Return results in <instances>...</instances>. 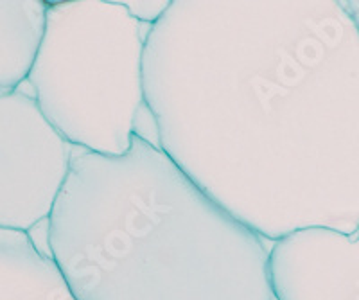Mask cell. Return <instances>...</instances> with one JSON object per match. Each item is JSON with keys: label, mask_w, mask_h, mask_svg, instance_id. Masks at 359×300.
<instances>
[{"label": "cell", "mask_w": 359, "mask_h": 300, "mask_svg": "<svg viewBox=\"0 0 359 300\" xmlns=\"http://www.w3.org/2000/svg\"><path fill=\"white\" fill-rule=\"evenodd\" d=\"M156 146L264 241L359 226V31L336 0H175L147 31Z\"/></svg>", "instance_id": "6da1fadb"}, {"label": "cell", "mask_w": 359, "mask_h": 300, "mask_svg": "<svg viewBox=\"0 0 359 300\" xmlns=\"http://www.w3.org/2000/svg\"><path fill=\"white\" fill-rule=\"evenodd\" d=\"M0 300H76L53 257L25 232L0 229Z\"/></svg>", "instance_id": "8992f818"}, {"label": "cell", "mask_w": 359, "mask_h": 300, "mask_svg": "<svg viewBox=\"0 0 359 300\" xmlns=\"http://www.w3.org/2000/svg\"><path fill=\"white\" fill-rule=\"evenodd\" d=\"M354 234H355V236H358V238H359V226H358V231H355V232H354Z\"/></svg>", "instance_id": "9c48e42d"}, {"label": "cell", "mask_w": 359, "mask_h": 300, "mask_svg": "<svg viewBox=\"0 0 359 300\" xmlns=\"http://www.w3.org/2000/svg\"><path fill=\"white\" fill-rule=\"evenodd\" d=\"M268 280L273 300H359V238L307 226L271 243Z\"/></svg>", "instance_id": "5b68a950"}, {"label": "cell", "mask_w": 359, "mask_h": 300, "mask_svg": "<svg viewBox=\"0 0 359 300\" xmlns=\"http://www.w3.org/2000/svg\"><path fill=\"white\" fill-rule=\"evenodd\" d=\"M264 239L156 142L76 149L49 218V254L76 300H273Z\"/></svg>", "instance_id": "7a4b0ae2"}, {"label": "cell", "mask_w": 359, "mask_h": 300, "mask_svg": "<svg viewBox=\"0 0 359 300\" xmlns=\"http://www.w3.org/2000/svg\"><path fill=\"white\" fill-rule=\"evenodd\" d=\"M76 149L31 94L0 90V229L29 232L49 221Z\"/></svg>", "instance_id": "277c9868"}, {"label": "cell", "mask_w": 359, "mask_h": 300, "mask_svg": "<svg viewBox=\"0 0 359 300\" xmlns=\"http://www.w3.org/2000/svg\"><path fill=\"white\" fill-rule=\"evenodd\" d=\"M118 2L139 24L149 25V29L165 17V13L172 4L169 0H118Z\"/></svg>", "instance_id": "52a82bcc"}, {"label": "cell", "mask_w": 359, "mask_h": 300, "mask_svg": "<svg viewBox=\"0 0 359 300\" xmlns=\"http://www.w3.org/2000/svg\"><path fill=\"white\" fill-rule=\"evenodd\" d=\"M147 33L118 0L53 2L27 78L41 114L74 148L130 151L146 107Z\"/></svg>", "instance_id": "3957f363"}, {"label": "cell", "mask_w": 359, "mask_h": 300, "mask_svg": "<svg viewBox=\"0 0 359 300\" xmlns=\"http://www.w3.org/2000/svg\"><path fill=\"white\" fill-rule=\"evenodd\" d=\"M341 4H343V8H345V11L351 15L352 20L355 22V25H358V31H359V0H343Z\"/></svg>", "instance_id": "ba28073f"}]
</instances>
